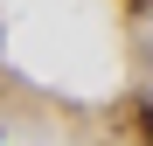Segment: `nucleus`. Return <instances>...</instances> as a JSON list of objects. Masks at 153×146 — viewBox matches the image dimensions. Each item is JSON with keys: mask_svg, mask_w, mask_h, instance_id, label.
<instances>
[{"mask_svg": "<svg viewBox=\"0 0 153 146\" xmlns=\"http://www.w3.org/2000/svg\"><path fill=\"white\" fill-rule=\"evenodd\" d=\"M132 125H139V139H146V146H153V97H146V104H139V111H132Z\"/></svg>", "mask_w": 153, "mask_h": 146, "instance_id": "nucleus-1", "label": "nucleus"}, {"mask_svg": "<svg viewBox=\"0 0 153 146\" xmlns=\"http://www.w3.org/2000/svg\"><path fill=\"white\" fill-rule=\"evenodd\" d=\"M132 7H153V0H132Z\"/></svg>", "mask_w": 153, "mask_h": 146, "instance_id": "nucleus-2", "label": "nucleus"}]
</instances>
